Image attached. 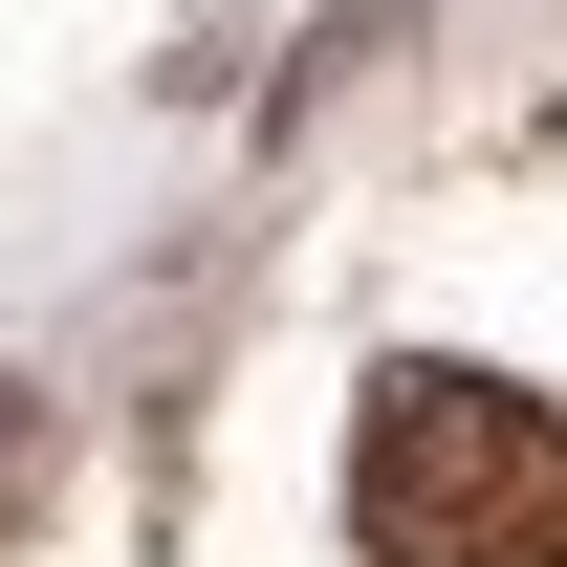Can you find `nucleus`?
Returning <instances> with one entry per match:
<instances>
[{
	"label": "nucleus",
	"mask_w": 567,
	"mask_h": 567,
	"mask_svg": "<svg viewBox=\"0 0 567 567\" xmlns=\"http://www.w3.org/2000/svg\"><path fill=\"white\" fill-rule=\"evenodd\" d=\"M350 524L371 567H567V415L502 371H371L350 415Z\"/></svg>",
	"instance_id": "1"
}]
</instances>
